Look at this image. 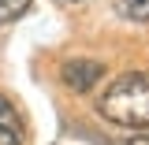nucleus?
I'll return each instance as SVG.
<instances>
[{
    "mask_svg": "<svg viewBox=\"0 0 149 145\" xmlns=\"http://www.w3.org/2000/svg\"><path fill=\"white\" fill-rule=\"evenodd\" d=\"M97 112L104 123H116L123 130H149V71L119 74L101 93Z\"/></svg>",
    "mask_w": 149,
    "mask_h": 145,
    "instance_id": "f257e3e1",
    "label": "nucleus"
},
{
    "mask_svg": "<svg viewBox=\"0 0 149 145\" xmlns=\"http://www.w3.org/2000/svg\"><path fill=\"white\" fill-rule=\"evenodd\" d=\"M101 78H104V63H97V60L74 56V60H63L60 63V82L67 89H74V93H90Z\"/></svg>",
    "mask_w": 149,
    "mask_h": 145,
    "instance_id": "f03ea898",
    "label": "nucleus"
},
{
    "mask_svg": "<svg viewBox=\"0 0 149 145\" xmlns=\"http://www.w3.org/2000/svg\"><path fill=\"white\" fill-rule=\"evenodd\" d=\"M116 11L127 19V22L149 26V0H116Z\"/></svg>",
    "mask_w": 149,
    "mask_h": 145,
    "instance_id": "7ed1b4c3",
    "label": "nucleus"
},
{
    "mask_svg": "<svg viewBox=\"0 0 149 145\" xmlns=\"http://www.w3.org/2000/svg\"><path fill=\"white\" fill-rule=\"evenodd\" d=\"M26 11H30V0H0V26L22 19Z\"/></svg>",
    "mask_w": 149,
    "mask_h": 145,
    "instance_id": "20e7f679",
    "label": "nucleus"
},
{
    "mask_svg": "<svg viewBox=\"0 0 149 145\" xmlns=\"http://www.w3.org/2000/svg\"><path fill=\"white\" fill-rule=\"evenodd\" d=\"M0 145H22V134L11 123H0Z\"/></svg>",
    "mask_w": 149,
    "mask_h": 145,
    "instance_id": "39448f33",
    "label": "nucleus"
},
{
    "mask_svg": "<svg viewBox=\"0 0 149 145\" xmlns=\"http://www.w3.org/2000/svg\"><path fill=\"white\" fill-rule=\"evenodd\" d=\"M0 123H11V127H15V104H11L4 93H0Z\"/></svg>",
    "mask_w": 149,
    "mask_h": 145,
    "instance_id": "423d86ee",
    "label": "nucleus"
},
{
    "mask_svg": "<svg viewBox=\"0 0 149 145\" xmlns=\"http://www.w3.org/2000/svg\"><path fill=\"white\" fill-rule=\"evenodd\" d=\"M108 145H149V134H127V138H116V142H108Z\"/></svg>",
    "mask_w": 149,
    "mask_h": 145,
    "instance_id": "0eeeda50",
    "label": "nucleus"
}]
</instances>
